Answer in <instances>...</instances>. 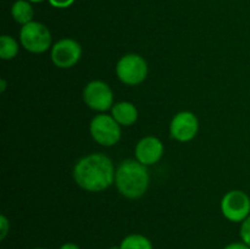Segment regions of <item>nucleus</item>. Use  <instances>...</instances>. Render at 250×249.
<instances>
[{
	"label": "nucleus",
	"mask_w": 250,
	"mask_h": 249,
	"mask_svg": "<svg viewBox=\"0 0 250 249\" xmlns=\"http://www.w3.org/2000/svg\"><path fill=\"white\" fill-rule=\"evenodd\" d=\"M49 2L58 9H66V7L71 6L75 2V0H49Z\"/></svg>",
	"instance_id": "obj_17"
},
{
	"label": "nucleus",
	"mask_w": 250,
	"mask_h": 249,
	"mask_svg": "<svg viewBox=\"0 0 250 249\" xmlns=\"http://www.w3.org/2000/svg\"><path fill=\"white\" fill-rule=\"evenodd\" d=\"M114 163L109 156L93 153L77 161L73 167L75 182L87 192H103L115 183Z\"/></svg>",
	"instance_id": "obj_1"
},
{
	"label": "nucleus",
	"mask_w": 250,
	"mask_h": 249,
	"mask_svg": "<svg viewBox=\"0 0 250 249\" xmlns=\"http://www.w3.org/2000/svg\"><path fill=\"white\" fill-rule=\"evenodd\" d=\"M120 249H154L148 237L139 233H132L125 237L120 243Z\"/></svg>",
	"instance_id": "obj_13"
},
{
	"label": "nucleus",
	"mask_w": 250,
	"mask_h": 249,
	"mask_svg": "<svg viewBox=\"0 0 250 249\" xmlns=\"http://www.w3.org/2000/svg\"><path fill=\"white\" fill-rule=\"evenodd\" d=\"M0 85H1V87H0V90H1V92H5V88H6V81L5 80L0 81Z\"/></svg>",
	"instance_id": "obj_20"
},
{
	"label": "nucleus",
	"mask_w": 250,
	"mask_h": 249,
	"mask_svg": "<svg viewBox=\"0 0 250 249\" xmlns=\"http://www.w3.org/2000/svg\"><path fill=\"white\" fill-rule=\"evenodd\" d=\"M134 155H136V160H138L146 167L155 165L164 155L163 142L153 136L144 137L137 143Z\"/></svg>",
	"instance_id": "obj_10"
},
{
	"label": "nucleus",
	"mask_w": 250,
	"mask_h": 249,
	"mask_svg": "<svg viewBox=\"0 0 250 249\" xmlns=\"http://www.w3.org/2000/svg\"><path fill=\"white\" fill-rule=\"evenodd\" d=\"M83 100L92 110L104 112L114 105V93L107 83L92 81L83 89Z\"/></svg>",
	"instance_id": "obj_7"
},
{
	"label": "nucleus",
	"mask_w": 250,
	"mask_h": 249,
	"mask_svg": "<svg viewBox=\"0 0 250 249\" xmlns=\"http://www.w3.org/2000/svg\"><path fill=\"white\" fill-rule=\"evenodd\" d=\"M224 249H250L249 246H247L244 242H232V243L227 244Z\"/></svg>",
	"instance_id": "obj_18"
},
{
	"label": "nucleus",
	"mask_w": 250,
	"mask_h": 249,
	"mask_svg": "<svg viewBox=\"0 0 250 249\" xmlns=\"http://www.w3.org/2000/svg\"><path fill=\"white\" fill-rule=\"evenodd\" d=\"M10 232V222L5 215L0 216V239L4 241Z\"/></svg>",
	"instance_id": "obj_16"
},
{
	"label": "nucleus",
	"mask_w": 250,
	"mask_h": 249,
	"mask_svg": "<svg viewBox=\"0 0 250 249\" xmlns=\"http://www.w3.org/2000/svg\"><path fill=\"white\" fill-rule=\"evenodd\" d=\"M19 53V43L11 36H1L0 38V58L2 60H12Z\"/></svg>",
	"instance_id": "obj_14"
},
{
	"label": "nucleus",
	"mask_w": 250,
	"mask_h": 249,
	"mask_svg": "<svg viewBox=\"0 0 250 249\" xmlns=\"http://www.w3.org/2000/svg\"><path fill=\"white\" fill-rule=\"evenodd\" d=\"M29 1H32V2H43V1H45V0H29Z\"/></svg>",
	"instance_id": "obj_21"
},
{
	"label": "nucleus",
	"mask_w": 250,
	"mask_h": 249,
	"mask_svg": "<svg viewBox=\"0 0 250 249\" xmlns=\"http://www.w3.org/2000/svg\"><path fill=\"white\" fill-rule=\"evenodd\" d=\"M221 212L229 221L242 224L250 215L249 195L243 190H229L221 200Z\"/></svg>",
	"instance_id": "obj_6"
},
{
	"label": "nucleus",
	"mask_w": 250,
	"mask_h": 249,
	"mask_svg": "<svg viewBox=\"0 0 250 249\" xmlns=\"http://www.w3.org/2000/svg\"><path fill=\"white\" fill-rule=\"evenodd\" d=\"M116 75L125 84L138 85L148 76V63L138 54H126L117 61Z\"/></svg>",
	"instance_id": "obj_3"
},
{
	"label": "nucleus",
	"mask_w": 250,
	"mask_h": 249,
	"mask_svg": "<svg viewBox=\"0 0 250 249\" xmlns=\"http://www.w3.org/2000/svg\"><path fill=\"white\" fill-rule=\"evenodd\" d=\"M111 116L120 126H132L138 120V110L129 102H119L112 105Z\"/></svg>",
	"instance_id": "obj_11"
},
{
	"label": "nucleus",
	"mask_w": 250,
	"mask_h": 249,
	"mask_svg": "<svg viewBox=\"0 0 250 249\" xmlns=\"http://www.w3.org/2000/svg\"><path fill=\"white\" fill-rule=\"evenodd\" d=\"M11 15L17 23L24 26V24L32 22V19H33V7L26 0H17L12 5Z\"/></svg>",
	"instance_id": "obj_12"
},
{
	"label": "nucleus",
	"mask_w": 250,
	"mask_h": 249,
	"mask_svg": "<svg viewBox=\"0 0 250 249\" xmlns=\"http://www.w3.org/2000/svg\"><path fill=\"white\" fill-rule=\"evenodd\" d=\"M110 249H120V247H111Z\"/></svg>",
	"instance_id": "obj_22"
},
{
	"label": "nucleus",
	"mask_w": 250,
	"mask_h": 249,
	"mask_svg": "<svg viewBox=\"0 0 250 249\" xmlns=\"http://www.w3.org/2000/svg\"><path fill=\"white\" fill-rule=\"evenodd\" d=\"M199 129L198 117L190 111H181L173 116L170 124V134L173 139L178 142L192 141L195 138Z\"/></svg>",
	"instance_id": "obj_9"
},
{
	"label": "nucleus",
	"mask_w": 250,
	"mask_h": 249,
	"mask_svg": "<svg viewBox=\"0 0 250 249\" xmlns=\"http://www.w3.org/2000/svg\"><path fill=\"white\" fill-rule=\"evenodd\" d=\"M33 249H45V248H42V247H36V248H33Z\"/></svg>",
	"instance_id": "obj_23"
},
{
	"label": "nucleus",
	"mask_w": 250,
	"mask_h": 249,
	"mask_svg": "<svg viewBox=\"0 0 250 249\" xmlns=\"http://www.w3.org/2000/svg\"><path fill=\"white\" fill-rule=\"evenodd\" d=\"M150 182L146 166L138 160L127 159L119 165L115 175L117 190L128 199H138L146 193Z\"/></svg>",
	"instance_id": "obj_2"
},
{
	"label": "nucleus",
	"mask_w": 250,
	"mask_h": 249,
	"mask_svg": "<svg viewBox=\"0 0 250 249\" xmlns=\"http://www.w3.org/2000/svg\"><path fill=\"white\" fill-rule=\"evenodd\" d=\"M20 42L27 51L42 54L51 45V33L45 24L32 21L22 26L20 31Z\"/></svg>",
	"instance_id": "obj_4"
},
{
	"label": "nucleus",
	"mask_w": 250,
	"mask_h": 249,
	"mask_svg": "<svg viewBox=\"0 0 250 249\" xmlns=\"http://www.w3.org/2000/svg\"><path fill=\"white\" fill-rule=\"evenodd\" d=\"M51 61L59 68H71L80 61L82 46L77 41L63 38L51 48Z\"/></svg>",
	"instance_id": "obj_8"
},
{
	"label": "nucleus",
	"mask_w": 250,
	"mask_h": 249,
	"mask_svg": "<svg viewBox=\"0 0 250 249\" xmlns=\"http://www.w3.org/2000/svg\"><path fill=\"white\" fill-rule=\"evenodd\" d=\"M59 249H81V247L73 242H67V243H63Z\"/></svg>",
	"instance_id": "obj_19"
},
{
	"label": "nucleus",
	"mask_w": 250,
	"mask_h": 249,
	"mask_svg": "<svg viewBox=\"0 0 250 249\" xmlns=\"http://www.w3.org/2000/svg\"><path fill=\"white\" fill-rule=\"evenodd\" d=\"M239 237L241 241L250 247V215L241 224L239 228Z\"/></svg>",
	"instance_id": "obj_15"
},
{
	"label": "nucleus",
	"mask_w": 250,
	"mask_h": 249,
	"mask_svg": "<svg viewBox=\"0 0 250 249\" xmlns=\"http://www.w3.org/2000/svg\"><path fill=\"white\" fill-rule=\"evenodd\" d=\"M89 131L93 139L100 145L112 146L121 139V126L111 115L104 112L92 120Z\"/></svg>",
	"instance_id": "obj_5"
}]
</instances>
